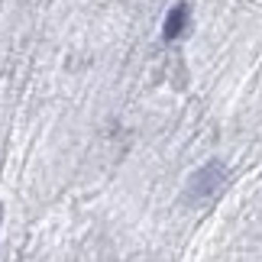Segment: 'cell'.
I'll return each instance as SVG.
<instances>
[{"instance_id":"cell-1","label":"cell","mask_w":262,"mask_h":262,"mask_svg":"<svg viewBox=\"0 0 262 262\" xmlns=\"http://www.w3.org/2000/svg\"><path fill=\"white\" fill-rule=\"evenodd\" d=\"M214 7H227L224 23H214L210 33H201V36H227L233 55L224 58V68L239 52L249 49V62H259L256 72H262V0H227V4H214ZM249 62L239 72H246Z\"/></svg>"}]
</instances>
